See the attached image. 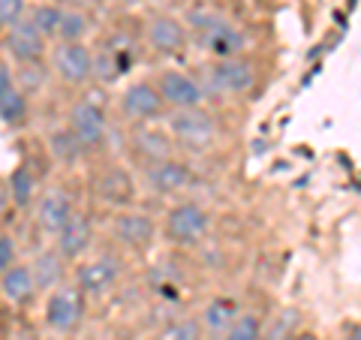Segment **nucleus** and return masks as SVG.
I'll list each match as a JSON object with an SVG mask.
<instances>
[{"label": "nucleus", "mask_w": 361, "mask_h": 340, "mask_svg": "<svg viewBox=\"0 0 361 340\" xmlns=\"http://www.w3.org/2000/svg\"><path fill=\"white\" fill-rule=\"evenodd\" d=\"M123 277V262L115 253H97L85 256L82 262L73 265V283L85 292L87 298H106L118 289Z\"/></svg>", "instance_id": "11"}, {"label": "nucleus", "mask_w": 361, "mask_h": 340, "mask_svg": "<svg viewBox=\"0 0 361 340\" xmlns=\"http://www.w3.org/2000/svg\"><path fill=\"white\" fill-rule=\"evenodd\" d=\"M115 4H118L121 9H135V6H142L145 0H115Z\"/></svg>", "instance_id": "32"}, {"label": "nucleus", "mask_w": 361, "mask_h": 340, "mask_svg": "<svg viewBox=\"0 0 361 340\" xmlns=\"http://www.w3.org/2000/svg\"><path fill=\"white\" fill-rule=\"evenodd\" d=\"M166 133L172 135L175 148L187 154H208L220 145V121L205 106L169 111Z\"/></svg>", "instance_id": "2"}, {"label": "nucleus", "mask_w": 361, "mask_h": 340, "mask_svg": "<svg viewBox=\"0 0 361 340\" xmlns=\"http://www.w3.org/2000/svg\"><path fill=\"white\" fill-rule=\"evenodd\" d=\"M199 78L208 90V97H220V99L244 97L259 82V66L247 54H238V58H211L199 70Z\"/></svg>", "instance_id": "3"}, {"label": "nucleus", "mask_w": 361, "mask_h": 340, "mask_svg": "<svg viewBox=\"0 0 361 340\" xmlns=\"http://www.w3.org/2000/svg\"><path fill=\"white\" fill-rule=\"evenodd\" d=\"M184 21L190 33H193V42L208 58H238V54H247V49H250L247 30L217 6L190 9Z\"/></svg>", "instance_id": "1"}, {"label": "nucleus", "mask_w": 361, "mask_h": 340, "mask_svg": "<svg viewBox=\"0 0 361 340\" xmlns=\"http://www.w3.org/2000/svg\"><path fill=\"white\" fill-rule=\"evenodd\" d=\"M63 9H66V4H61V0H42V4H30L27 18L33 21V25H37V30H39L49 42H58L61 21H63Z\"/></svg>", "instance_id": "25"}, {"label": "nucleus", "mask_w": 361, "mask_h": 340, "mask_svg": "<svg viewBox=\"0 0 361 340\" xmlns=\"http://www.w3.org/2000/svg\"><path fill=\"white\" fill-rule=\"evenodd\" d=\"M45 148H49L51 160L61 163V166H78L85 160V148L78 145V139L73 135V130L66 127V123H61V127L49 130V135H45Z\"/></svg>", "instance_id": "24"}, {"label": "nucleus", "mask_w": 361, "mask_h": 340, "mask_svg": "<svg viewBox=\"0 0 361 340\" xmlns=\"http://www.w3.org/2000/svg\"><path fill=\"white\" fill-rule=\"evenodd\" d=\"M66 340H75V337H66Z\"/></svg>", "instance_id": "33"}, {"label": "nucleus", "mask_w": 361, "mask_h": 340, "mask_svg": "<svg viewBox=\"0 0 361 340\" xmlns=\"http://www.w3.org/2000/svg\"><path fill=\"white\" fill-rule=\"evenodd\" d=\"M130 151L139 157L142 166H151L157 160H166V157H175V142L154 123H145V127H130Z\"/></svg>", "instance_id": "22"}, {"label": "nucleus", "mask_w": 361, "mask_h": 340, "mask_svg": "<svg viewBox=\"0 0 361 340\" xmlns=\"http://www.w3.org/2000/svg\"><path fill=\"white\" fill-rule=\"evenodd\" d=\"M211 226H214V217H211V211L202 205V202L178 199V202H172V205L166 208L160 232L172 247L190 250V247H199L211 235Z\"/></svg>", "instance_id": "4"}, {"label": "nucleus", "mask_w": 361, "mask_h": 340, "mask_svg": "<svg viewBox=\"0 0 361 340\" xmlns=\"http://www.w3.org/2000/svg\"><path fill=\"white\" fill-rule=\"evenodd\" d=\"M49 70L63 87L85 90L97 82V49H90L87 42H54Z\"/></svg>", "instance_id": "6"}, {"label": "nucleus", "mask_w": 361, "mask_h": 340, "mask_svg": "<svg viewBox=\"0 0 361 340\" xmlns=\"http://www.w3.org/2000/svg\"><path fill=\"white\" fill-rule=\"evenodd\" d=\"M78 208H75V199H73V193L66 190L63 184H51V187H45L39 193V199H37V205H33V223L39 226V232H45L49 238L58 235L66 220L73 217Z\"/></svg>", "instance_id": "17"}, {"label": "nucleus", "mask_w": 361, "mask_h": 340, "mask_svg": "<svg viewBox=\"0 0 361 340\" xmlns=\"http://www.w3.org/2000/svg\"><path fill=\"white\" fill-rule=\"evenodd\" d=\"M30 13L27 0H0V28H13L18 21H25Z\"/></svg>", "instance_id": "30"}, {"label": "nucleus", "mask_w": 361, "mask_h": 340, "mask_svg": "<svg viewBox=\"0 0 361 340\" xmlns=\"http://www.w3.org/2000/svg\"><path fill=\"white\" fill-rule=\"evenodd\" d=\"M220 340H262V316L253 310L238 313V320L226 328Z\"/></svg>", "instance_id": "28"}, {"label": "nucleus", "mask_w": 361, "mask_h": 340, "mask_svg": "<svg viewBox=\"0 0 361 340\" xmlns=\"http://www.w3.org/2000/svg\"><path fill=\"white\" fill-rule=\"evenodd\" d=\"M135 193H139V184L127 166L121 163H106L99 172L90 181V196L94 202H99L109 211H123L135 205Z\"/></svg>", "instance_id": "12"}, {"label": "nucleus", "mask_w": 361, "mask_h": 340, "mask_svg": "<svg viewBox=\"0 0 361 340\" xmlns=\"http://www.w3.org/2000/svg\"><path fill=\"white\" fill-rule=\"evenodd\" d=\"M39 296L37 277H33L30 262H16L13 268L0 271V298L9 308H25Z\"/></svg>", "instance_id": "20"}, {"label": "nucleus", "mask_w": 361, "mask_h": 340, "mask_svg": "<svg viewBox=\"0 0 361 340\" xmlns=\"http://www.w3.org/2000/svg\"><path fill=\"white\" fill-rule=\"evenodd\" d=\"M94 238H97V229H94V217H90L87 211L78 208L66 226L51 238V244L58 247V250L70 259V262H82L87 256V250L94 247Z\"/></svg>", "instance_id": "18"}, {"label": "nucleus", "mask_w": 361, "mask_h": 340, "mask_svg": "<svg viewBox=\"0 0 361 340\" xmlns=\"http://www.w3.org/2000/svg\"><path fill=\"white\" fill-rule=\"evenodd\" d=\"M63 123L73 130L78 145L85 148V154H99L109 145V115L106 106L94 97H78L75 103L66 109Z\"/></svg>", "instance_id": "8"}, {"label": "nucleus", "mask_w": 361, "mask_h": 340, "mask_svg": "<svg viewBox=\"0 0 361 340\" xmlns=\"http://www.w3.org/2000/svg\"><path fill=\"white\" fill-rule=\"evenodd\" d=\"M49 45L51 42L37 30V25H33L30 18L18 21V25L4 30V58H9L16 66L45 63L49 61V54H51Z\"/></svg>", "instance_id": "15"}, {"label": "nucleus", "mask_w": 361, "mask_h": 340, "mask_svg": "<svg viewBox=\"0 0 361 340\" xmlns=\"http://www.w3.org/2000/svg\"><path fill=\"white\" fill-rule=\"evenodd\" d=\"M87 296L75 286L73 280H66L63 286L51 289L42 301V320L45 325L51 328L54 334L61 337H73L78 328L85 322V313H87Z\"/></svg>", "instance_id": "9"}, {"label": "nucleus", "mask_w": 361, "mask_h": 340, "mask_svg": "<svg viewBox=\"0 0 361 340\" xmlns=\"http://www.w3.org/2000/svg\"><path fill=\"white\" fill-rule=\"evenodd\" d=\"M118 118L127 127H145L169 118V106L154 78H135L118 94Z\"/></svg>", "instance_id": "7"}, {"label": "nucleus", "mask_w": 361, "mask_h": 340, "mask_svg": "<svg viewBox=\"0 0 361 340\" xmlns=\"http://www.w3.org/2000/svg\"><path fill=\"white\" fill-rule=\"evenodd\" d=\"M18 262V244H16V235L4 229L0 232V271L13 268Z\"/></svg>", "instance_id": "31"}, {"label": "nucleus", "mask_w": 361, "mask_h": 340, "mask_svg": "<svg viewBox=\"0 0 361 340\" xmlns=\"http://www.w3.org/2000/svg\"><path fill=\"white\" fill-rule=\"evenodd\" d=\"M139 40L142 45L148 49L151 54L157 58H184L190 51V42H193V33H190L187 21L178 18L172 13H163V9H157V13H148L142 18V30H139Z\"/></svg>", "instance_id": "5"}, {"label": "nucleus", "mask_w": 361, "mask_h": 340, "mask_svg": "<svg viewBox=\"0 0 361 340\" xmlns=\"http://www.w3.org/2000/svg\"><path fill=\"white\" fill-rule=\"evenodd\" d=\"M135 45L121 37V40H109L103 49L97 51V82L99 85H111L118 82V78H123L130 73V66L135 63Z\"/></svg>", "instance_id": "19"}, {"label": "nucleus", "mask_w": 361, "mask_h": 340, "mask_svg": "<svg viewBox=\"0 0 361 340\" xmlns=\"http://www.w3.org/2000/svg\"><path fill=\"white\" fill-rule=\"evenodd\" d=\"M111 238L121 250H127L133 256H142L157 247V235H163L157 229V220L148 211L142 208H123V211H111V226H109Z\"/></svg>", "instance_id": "10"}, {"label": "nucleus", "mask_w": 361, "mask_h": 340, "mask_svg": "<svg viewBox=\"0 0 361 340\" xmlns=\"http://www.w3.org/2000/svg\"><path fill=\"white\" fill-rule=\"evenodd\" d=\"M30 115H33L30 97L16 82L13 61L0 58V123H4V130L18 133L30 123Z\"/></svg>", "instance_id": "16"}, {"label": "nucleus", "mask_w": 361, "mask_h": 340, "mask_svg": "<svg viewBox=\"0 0 361 340\" xmlns=\"http://www.w3.org/2000/svg\"><path fill=\"white\" fill-rule=\"evenodd\" d=\"M157 87L166 99L169 111H180V109H199L205 106L208 90L202 85L199 73H187L180 66H166V70L157 73Z\"/></svg>", "instance_id": "14"}, {"label": "nucleus", "mask_w": 361, "mask_h": 340, "mask_svg": "<svg viewBox=\"0 0 361 340\" xmlns=\"http://www.w3.org/2000/svg\"><path fill=\"white\" fill-rule=\"evenodd\" d=\"M97 30L94 16L82 6H66L63 9V21H61V33L58 42H87V37Z\"/></svg>", "instance_id": "27"}, {"label": "nucleus", "mask_w": 361, "mask_h": 340, "mask_svg": "<svg viewBox=\"0 0 361 340\" xmlns=\"http://www.w3.org/2000/svg\"><path fill=\"white\" fill-rule=\"evenodd\" d=\"M39 178L33 175V169L27 163H18L13 172L4 178V202H13L16 211H27L37 205L39 199Z\"/></svg>", "instance_id": "23"}, {"label": "nucleus", "mask_w": 361, "mask_h": 340, "mask_svg": "<svg viewBox=\"0 0 361 340\" xmlns=\"http://www.w3.org/2000/svg\"><path fill=\"white\" fill-rule=\"evenodd\" d=\"M353 340H361V337H353Z\"/></svg>", "instance_id": "34"}, {"label": "nucleus", "mask_w": 361, "mask_h": 340, "mask_svg": "<svg viewBox=\"0 0 361 340\" xmlns=\"http://www.w3.org/2000/svg\"><path fill=\"white\" fill-rule=\"evenodd\" d=\"M30 268H33V277H37V286H39L42 296H49L51 289H58V286H63L66 280H73L70 259H66L54 244L33 256Z\"/></svg>", "instance_id": "21"}, {"label": "nucleus", "mask_w": 361, "mask_h": 340, "mask_svg": "<svg viewBox=\"0 0 361 340\" xmlns=\"http://www.w3.org/2000/svg\"><path fill=\"white\" fill-rule=\"evenodd\" d=\"M142 184L148 193H154V196L175 199L196 184V172H193V166L187 160H180V157H166V160L142 166Z\"/></svg>", "instance_id": "13"}, {"label": "nucleus", "mask_w": 361, "mask_h": 340, "mask_svg": "<svg viewBox=\"0 0 361 340\" xmlns=\"http://www.w3.org/2000/svg\"><path fill=\"white\" fill-rule=\"evenodd\" d=\"M202 332H205L202 320L180 316V320H172L169 325H163L160 332H157V340H202Z\"/></svg>", "instance_id": "29"}, {"label": "nucleus", "mask_w": 361, "mask_h": 340, "mask_svg": "<svg viewBox=\"0 0 361 340\" xmlns=\"http://www.w3.org/2000/svg\"><path fill=\"white\" fill-rule=\"evenodd\" d=\"M238 301L229 298V296H217L205 304V313H202V325L205 332H214V334H223L235 320H238Z\"/></svg>", "instance_id": "26"}]
</instances>
